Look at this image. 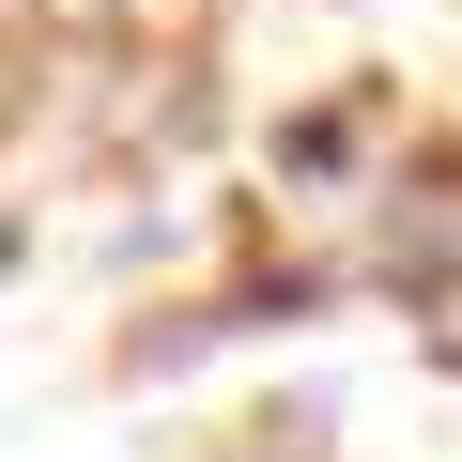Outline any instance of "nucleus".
<instances>
[{
	"label": "nucleus",
	"instance_id": "f257e3e1",
	"mask_svg": "<svg viewBox=\"0 0 462 462\" xmlns=\"http://www.w3.org/2000/svg\"><path fill=\"white\" fill-rule=\"evenodd\" d=\"M0 263H16V231H0Z\"/></svg>",
	"mask_w": 462,
	"mask_h": 462
}]
</instances>
